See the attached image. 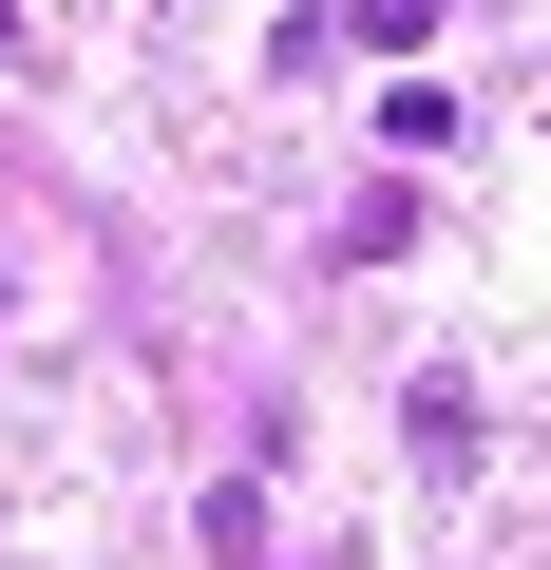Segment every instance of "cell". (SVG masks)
Wrapping results in <instances>:
<instances>
[{
	"label": "cell",
	"mask_w": 551,
	"mask_h": 570,
	"mask_svg": "<svg viewBox=\"0 0 551 570\" xmlns=\"http://www.w3.org/2000/svg\"><path fill=\"white\" fill-rule=\"evenodd\" d=\"M437 39V0H305V20H286V77L305 58H419Z\"/></svg>",
	"instance_id": "cell-1"
},
{
	"label": "cell",
	"mask_w": 551,
	"mask_h": 570,
	"mask_svg": "<svg viewBox=\"0 0 551 570\" xmlns=\"http://www.w3.org/2000/svg\"><path fill=\"white\" fill-rule=\"evenodd\" d=\"M381 153H400V171H419V153H456V77H419V58H400V96H381Z\"/></svg>",
	"instance_id": "cell-2"
},
{
	"label": "cell",
	"mask_w": 551,
	"mask_h": 570,
	"mask_svg": "<svg viewBox=\"0 0 551 570\" xmlns=\"http://www.w3.org/2000/svg\"><path fill=\"white\" fill-rule=\"evenodd\" d=\"M209 551H228V570H286V551H266V494H247V475L209 494Z\"/></svg>",
	"instance_id": "cell-3"
}]
</instances>
